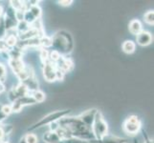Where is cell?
Returning a JSON list of instances; mask_svg holds the SVG:
<instances>
[{
	"label": "cell",
	"instance_id": "17",
	"mask_svg": "<svg viewBox=\"0 0 154 143\" xmlns=\"http://www.w3.org/2000/svg\"><path fill=\"white\" fill-rule=\"evenodd\" d=\"M31 29V25H29L28 23H26L25 21H21V22H18L17 26V35L26 33L27 31H29Z\"/></svg>",
	"mask_w": 154,
	"mask_h": 143
},
{
	"label": "cell",
	"instance_id": "14",
	"mask_svg": "<svg viewBox=\"0 0 154 143\" xmlns=\"http://www.w3.org/2000/svg\"><path fill=\"white\" fill-rule=\"evenodd\" d=\"M122 49H123V52H125V54L131 55V54H133V52H135L136 44L131 40H126V41L124 42L123 45H122Z\"/></svg>",
	"mask_w": 154,
	"mask_h": 143
},
{
	"label": "cell",
	"instance_id": "24",
	"mask_svg": "<svg viewBox=\"0 0 154 143\" xmlns=\"http://www.w3.org/2000/svg\"><path fill=\"white\" fill-rule=\"evenodd\" d=\"M61 143H89L88 141L85 140H82V139H77V137H68L66 139H63Z\"/></svg>",
	"mask_w": 154,
	"mask_h": 143
},
{
	"label": "cell",
	"instance_id": "35",
	"mask_svg": "<svg viewBox=\"0 0 154 143\" xmlns=\"http://www.w3.org/2000/svg\"><path fill=\"white\" fill-rule=\"evenodd\" d=\"M134 143H139V142H138V140H137V139H134Z\"/></svg>",
	"mask_w": 154,
	"mask_h": 143
},
{
	"label": "cell",
	"instance_id": "25",
	"mask_svg": "<svg viewBox=\"0 0 154 143\" xmlns=\"http://www.w3.org/2000/svg\"><path fill=\"white\" fill-rule=\"evenodd\" d=\"M11 108H12L13 112L17 113V112H20L21 109H22L23 107H22V105L19 103L18 100H15V101L12 102V104H11Z\"/></svg>",
	"mask_w": 154,
	"mask_h": 143
},
{
	"label": "cell",
	"instance_id": "34",
	"mask_svg": "<svg viewBox=\"0 0 154 143\" xmlns=\"http://www.w3.org/2000/svg\"><path fill=\"white\" fill-rule=\"evenodd\" d=\"M1 143H11V142H9V141H3V142H1Z\"/></svg>",
	"mask_w": 154,
	"mask_h": 143
},
{
	"label": "cell",
	"instance_id": "9",
	"mask_svg": "<svg viewBox=\"0 0 154 143\" xmlns=\"http://www.w3.org/2000/svg\"><path fill=\"white\" fill-rule=\"evenodd\" d=\"M127 142H128V139H126L114 136H108V135H106L100 140L94 139V140L89 141V143H127Z\"/></svg>",
	"mask_w": 154,
	"mask_h": 143
},
{
	"label": "cell",
	"instance_id": "29",
	"mask_svg": "<svg viewBox=\"0 0 154 143\" xmlns=\"http://www.w3.org/2000/svg\"><path fill=\"white\" fill-rule=\"evenodd\" d=\"M58 4L62 7H68L73 4V1L72 0H60V1H58Z\"/></svg>",
	"mask_w": 154,
	"mask_h": 143
},
{
	"label": "cell",
	"instance_id": "6",
	"mask_svg": "<svg viewBox=\"0 0 154 143\" xmlns=\"http://www.w3.org/2000/svg\"><path fill=\"white\" fill-rule=\"evenodd\" d=\"M43 76L47 81H56V66L50 60L43 63Z\"/></svg>",
	"mask_w": 154,
	"mask_h": 143
},
{
	"label": "cell",
	"instance_id": "31",
	"mask_svg": "<svg viewBox=\"0 0 154 143\" xmlns=\"http://www.w3.org/2000/svg\"><path fill=\"white\" fill-rule=\"evenodd\" d=\"M5 136H6V135H5L4 130L2 129L1 125H0V143L3 142V140H4V139H5Z\"/></svg>",
	"mask_w": 154,
	"mask_h": 143
},
{
	"label": "cell",
	"instance_id": "30",
	"mask_svg": "<svg viewBox=\"0 0 154 143\" xmlns=\"http://www.w3.org/2000/svg\"><path fill=\"white\" fill-rule=\"evenodd\" d=\"M8 47L6 45V42H5V40L3 39H0V52H6L8 51Z\"/></svg>",
	"mask_w": 154,
	"mask_h": 143
},
{
	"label": "cell",
	"instance_id": "13",
	"mask_svg": "<svg viewBox=\"0 0 154 143\" xmlns=\"http://www.w3.org/2000/svg\"><path fill=\"white\" fill-rule=\"evenodd\" d=\"M143 26H142V23L140 22V20L138 19H133L131 20L129 22V25H128V30L130 31V34H134V35H137L139 34L141 31H143Z\"/></svg>",
	"mask_w": 154,
	"mask_h": 143
},
{
	"label": "cell",
	"instance_id": "36",
	"mask_svg": "<svg viewBox=\"0 0 154 143\" xmlns=\"http://www.w3.org/2000/svg\"><path fill=\"white\" fill-rule=\"evenodd\" d=\"M127 143H129V142H127Z\"/></svg>",
	"mask_w": 154,
	"mask_h": 143
},
{
	"label": "cell",
	"instance_id": "7",
	"mask_svg": "<svg viewBox=\"0 0 154 143\" xmlns=\"http://www.w3.org/2000/svg\"><path fill=\"white\" fill-rule=\"evenodd\" d=\"M97 112H98V110H97V109H95V108H94V109H90V110L85 111L84 113L81 114V115H78V116H79V118L81 119V120L82 121V122L88 127V128L91 129Z\"/></svg>",
	"mask_w": 154,
	"mask_h": 143
},
{
	"label": "cell",
	"instance_id": "18",
	"mask_svg": "<svg viewBox=\"0 0 154 143\" xmlns=\"http://www.w3.org/2000/svg\"><path fill=\"white\" fill-rule=\"evenodd\" d=\"M19 103L22 105V107H24V106L26 105H33V104H35L36 102L35 101V99L33 98V97L32 95H25V97H21L19 99H17Z\"/></svg>",
	"mask_w": 154,
	"mask_h": 143
},
{
	"label": "cell",
	"instance_id": "23",
	"mask_svg": "<svg viewBox=\"0 0 154 143\" xmlns=\"http://www.w3.org/2000/svg\"><path fill=\"white\" fill-rule=\"evenodd\" d=\"M29 10H30V12L32 13V14H33L36 19H40L41 9L38 6V5H35V6H31L29 8Z\"/></svg>",
	"mask_w": 154,
	"mask_h": 143
},
{
	"label": "cell",
	"instance_id": "21",
	"mask_svg": "<svg viewBox=\"0 0 154 143\" xmlns=\"http://www.w3.org/2000/svg\"><path fill=\"white\" fill-rule=\"evenodd\" d=\"M36 20V18L34 16L33 14H32V13L30 12V10H25L24 12V19L23 21H25L26 23H28L29 25H32L35 21Z\"/></svg>",
	"mask_w": 154,
	"mask_h": 143
},
{
	"label": "cell",
	"instance_id": "15",
	"mask_svg": "<svg viewBox=\"0 0 154 143\" xmlns=\"http://www.w3.org/2000/svg\"><path fill=\"white\" fill-rule=\"evenodd\" d=\"M5 42H6V45L8 47V49H13L15 46H17V42H18V37L17 34H8L7 38L5 39Z\"/></svg>",
	"mask_w": 154,
	"mask_h": 143
},
{
	"label": "cell",
	"instance_id": "11",
	"mask_svg": "<svg viewBox=\"0 0 154 143\" xmlns=\"http://www.w3.org/2000/svg\"><path fill=\"white\" fill-rule=\"evenodd\" d=\"M42 139H43V141L45 143H61L62 142V139L57 136L56 132H52V131L45 133Z\"/></svg>",
	"mask_w": 154,
	"mask_h": 143
},
{
	"label": "cell",
	"instance_id": "20",
	"mask_svg": "<svg viewBox=\"0 0 154 143\" xmlns=\"http://www.w3.org/2000/svg\"><path fill=\"white\" fill-rule=\"evenodd\" d=\"M39 43H40V46L46 50L47 48L52 47V38L48 37V36H46V35H43L42 37L39 38Z\"/></svg>",
	"mask_w": 154,
	"mask_h": 143
},
{
	"label": "cell",
	"instance_id": "1",
	"mask_svg": "<svg viewBox=\"0 0 154 143\" xmlns=\"http://www.w3.org/2000/svg\"><path fill=\"white\" fill-rule=\"evenodd\" d=\"M58 125L68 131L69 135L72 137L91 141L95 139V136L92 133V130L84 124L79 118V116H65L57 121Z\"/></svg>",
	"mask_w": 154,
	"mask_h": 143
},
{
	"label": "cell",
	"instance_id": "4",
	"mask_svg": "<svg viewBox=\"0 0 154 143\" xmlns=\"http://www.w3.org/2000/svg\"><path fill=\"white\" fill-rule=\"evenodd\" d=\"M91 130L96 140L102 139L103 137L105 136L108 133V125L106 123V121L104 120L102 112L99 110L96 114V116H95Z\"/></svg>",
	"mask_w": 154,
	"mask_h": 143
},
{
	"label": "cell",
	"instance_id": "19",
	"mask_svg": "<svg viewBox=\"0 0 154 143\" xmlns=\"http://www.w3.org/2000/svg\"><path fill=\"white\" fill-rule=\"evenodd\" d=\"M33 98L35 99V101L36 103H41V102H43L45 98H46V95L45 94L42 92V91H39V90H38V91H35L33 93Z\"/></svg>",
	"mask_w": 154,
	"mask_h": 143
},
{
	"label": "cell",
	"instance_id": "3",
	"mask_svg": "<svg viewBox=\"0 0 154 143\" xmlns=\"http://www.w3.org/2000/svg\"><path fill=\"white\" fill-rule=\"evenodd\" d=\"M72 112L71 109L68 110H62V111H56V112L50 113L49 115H45L44 118H42L40 120H38V122L33 124L32 126H30L28 128V132H33L38 128H41V127H44L47 125H50L53 122H56V121H58L60 119L65 118L69 114Z\"/></svg>",
	"mask_w": 154,
	"mask_h": 143
},
{
	"label": "cell",
	"instance_id": "5",
	"mask_svg": "<svg viewBox=\"0 0 154 143\" xmlns=\"http://www.w3.org/2000/svg\"><path fill=\"white\" fill-rule=\"evenodd\" d=\"M124 131L129 136H135L140 132L142 128L141 119L138 115H131L127 116L124 122Z\"/></svg>",
	"mask_w": 154,
	"mask_h": 143
},
{
	"label": "cell",
	"instance_id": "16",
	"mask_svg": "<svg viewBox=\"0 0 154 143\" xmlns=\"http://www.w3.org/2000/svg\"><path fill=\"white\" fill-rule=\"evenodd\" d=\"M38 136H36L35 134H26L22 139H20L19 143H38Z\"/></svg>",
	"mask_w": 154,
	"mask_h": 143
},
{
	"label": "cell",
	"instance_id": "27",
	"mask_svg": "<svg viewBox=\"0 0 154 143\" xmlns=\"http://www.w3.org/2000/svg\"><path fill=\"white\" fill-rule=\"evenodd\" d=\"M15 18L18 21L21 22L24 19V10H15Z\"/></svg>",
	"mask_w": 154,
	"mask_h": 143
},
{
	"label": "cell",
	"instance_id": "22",
	"mask_svg": "<svg viewBox=\"0 0 154 143\" xmlns=\"http://www.w3.org/2000/svg\"><path fill=\"white\" fill-rule=\"evenodd\" d=\"M144 20H145L146 23L149 24V25L154 24V12L153 10H148V12H146L145 13Z\"/></svg>",
	"mask_w": 154,
	"mask_h": 143
},
{
	"label": "cell",
	"instance_id": "33",
	"mask_svg": "<svg viewBox=\"0 0 154 143\" xmlns=\"http://www.w3.org/2000/svg\"><path fill=\"white\" fill-rule=\"evenodd\" d=\"M2 14H3V9L0 6V17H2Z\"/></svg>",
	"mask_w": 154,
	"mask_h": 143
},
{
	"label": "cell",
	"instance_id": "8",
	"mask_svg": "<svg viewBox=\"0 0 154 143\" xmlns=\"http://www.w3.org/2000/svg\"><path fill=\"white\" fill-rule=\"evenodd\" d=\"M153 37L150 33H148L146 31H142L139 34L136 35V42L138 45H140L142 47L148 46L152 43Z\"/></svg>",
	"mask_w": 154,
	"mask_h": 143
},
{
	"label": "cell",
	"instance_id": "10",
	"mask_svg": "<svg viewBox=\"0 0 154 143\" xmlns=\"http://www.w3.org/2000/svg\"><path fill=\"white\" fill-rule=\"evenodd\" d=\"M8 63L11 69H12V71L15 73V76H17L18 73H20L25 68V65L22 59H10Z\"/></svg>",
	"mask_w": 154,
	"mask_h": 143
},
{
	"label": "cell",
	"instance_id": "28",
	"mask_svg": "<svg viewBox=\"0 0 154 143\" xmlns=\"http://www.w3.org/2000/svg\"><path fill=\"white\" fill-rule=\"evenodd\" d=\"M141 132H142V134H143V136H144V139H145V143H153V140H151L149 137H148V136H147V134H146V132L143 129V128H141V130H140Z\"/></svg>",
	"mask_w": 154,
	"mask_h": 143
},
{
	"label": "cell",
	"instance_id": "26",
	"mask_svg": "<svg viewBox=\"0 0 154 143\" xmlns=\"http://www.w3.org/2000/svg\"><path fill=\"white\" fill-rule=\"evenodd\" d=\"M1 110H2V113L6 116L10 115L13 113L12 108H11V105H1Z\"/></svg>",
	"mask_w": 154,
	"mask_h": 143
},
{
	"label": "cell",
	"instance_id": "2",
	"mask_svg": "<svg viewBox=\"0 0 154 143\" xmlns=\"http://www.w3.org/2000/svg\"><path fill=\"white\" fill-rule=\"evenodd\" d=\"M53 51H56L60 55H69L73 51L74 40L71 34L67 31H58L52 37Z\"/></svg>",
	"mask_w": 154,
	"mask_h": 143
},
{
	"label": "cell",
	"instance_id": "32",
	"mask_svg": "<svg viewBox=\"0 0 154 143\" xmlns=\"http://www.w3.org/2000/svg\"><path fill=\"white\" fill-rule=\"evenodd\" d=\"M7 118V116L5 115L3 113H2V110H1V105H0V123H1L2 121H3L5 118Z\"/></svg>",
	"mask_w": 154,
	"mask_h": 143
},
{
	"label": "cell",
	"instance_id": "12",
	"mask_svg": "<svg viewBox=\"0 0 154 143\" xmlns=\"http://www.w3.org/2000/svg\"><path fill=\"white\" fill-rule=\"evenodd\" d=\"M23 84V85L27 88V90L29 92H35L38 90V80L35 78V76H31L29 77L28 79H26V80L21 82Z\"/></svg>",
	"mask_w": 154,
	"mask_h": 143
}]
</instances>
